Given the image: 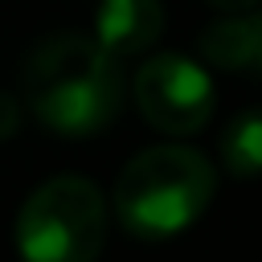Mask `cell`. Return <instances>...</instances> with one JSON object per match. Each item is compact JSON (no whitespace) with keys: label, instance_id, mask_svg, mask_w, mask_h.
Segmentation results:
<instances>
[{"label":"cell","instance_id":"cell-6","mask_svg":"<svg viewBox=\"0 0 262 262\" xmlns=\"http://www.w3.org/2000/svg\"><path fill=\"white\" fill-rule=\"evenodd\" d=\"M201 49L221 70H250L262 74V12H233L229 20L213 25L201 37Z\"/></svg>","mask_w":262,"mask_h":262},{"label":"cell","instance_id":"cell-5","mask_svg":"<svg viewBox=\"0 0 262 262\" xmlns=\"http://www.w3.org/2000/svg\"><path fill=\"white\" fill-rule=\"evenodd\" d=\"M160 33H164L160 0H102L94 12V41L115 57L143 53Z\"/></svg>","mask_w":262,"mask_h":262},{"label":"cell","instance_id":"cell-4","mask_svg":"<svg viewBox=\"0 0 262 262\" xmlns=\"http://www.w3.org/2000/svg\"><path fill=\"white\" fill-rule=\"evenodd\" d=\"M135 102L164 135H192L213 115V78L180 53H156L135 74Z\"/></svg>","mask_w":262,"mask_h":262},{"label":"cell","instance_id":"cell-8","mask_svg":"<svg viewBox=\"0 0 262 262\" xmlns=\"http://www.w3.org/2000/svg\"><path fill=\"white\" fill-rule=\"evenodd\" d=\"M16 123H20V106H16V98H12V94H4V90H0V139H4V135H12V131H16Z\"/></svg>","mask_w":262,"mask_h":262},{"label":"cell","instance_id":"cell-3","mask_svg":"<svg viewBox=\"0 0 262 262\" xmlns=\"http://www.w3.org/2000/svg\"><path fill=\"white\" fill-rule=\"evenodd\" d=\"M12 242L25 262H94L106 242V201L82 176H53L25 196Z\"/></svg>","mask_w":262,"mask_h":262},{"label":"cell","instance_id":"cell-1","mask_svg":"<svg viewBox=\"0 0 262 262\" xmlns=\"http://www.w3.org/2000/svg\"><path fill=\"white\" fill-rule=\"evenodd\" d=\"M20 90L37 123L66 139L98 135L123 111L119 57L82 33H61L37 45Z\"/></svg>","mask_w":262,"mask_h":262},{"label":"cell","instance_id":"cell-7","mask_svg":"<svg viewBox=\"0 0 262 262\" xmlns=\"http://www.w3.org/2000/svg\"><path fill=\"white\" fill-rule=\"evenodd\" d=\"M217 156L225 172L233 176H258L262 172V106L242 111L217 139Z\"/></svg>","mask_w":262,"mask_h":262},{"label":"cell","instance_id":"cell-2","mask_svg":"<svg viewBox=\"0 0 262 262\" xmlns=\"http://www.w3.org/2000/svg\"><path fill=\"white\" fill-rule=\"evenodd\" d=\"M217 172L196 147L164 143L139 151L115 180V217L131 237H172L213 201Z\"/></svg>","mask_w":262,"mask_h":262},{"label":"cell","instance_id":"cell-9","mask_svg":"<svg viewBox=\"0 0 262 262\" xmlns=\"http://www.w3.org/2000/svg\"><path fill=\"white\" fill-rule=\"evenodd\" d=\"M213 8H221V12H246V8H254L258 0H209Z\"/></svg>","mask_w":262,"mask_h":262}]
</instances>
